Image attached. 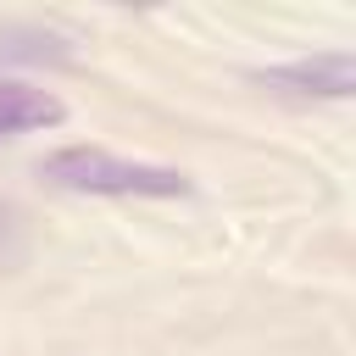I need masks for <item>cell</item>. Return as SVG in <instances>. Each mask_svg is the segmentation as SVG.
Returning a JSON list of instances; mask_svg holds the SVG:
<instances>
[{"instance_id":"obj_1","label":"cell","mask_w":356,"mask_h":356,"mask_svg":"<svg viewBox=\"0 0 356 356\" xmlns=\"http://www.w3.org/2000/svg\"><path fill=\"white\" fill-rule=\"evenodd\" d=\"M50 184L61 189H78V195H156V200H172V195H189V178L178 167H150V161H122L100 145H67L56 156H44L39 167Z\"/></svg>"},{"instance_id":"obj_2","label":"cell","mask_w":356,"mask_h":356,"mask_svg":"<svg viewBox=\"0 0 356 356\" xmlns=\"http://www.w3.org/2000/svg\"><path fill=\"white\" fill-rule=\"evenodd\" d=\"M261 83L273 89H289V95H350L356 89V56L350 50H328V56H300V61H284V67H261L256 72Z\"/></svg>"},{"instance_id":"obj_3","label":"cell","mask_w":356,"mask_h":356,"mask_svg":"<svg viewBox=\"0 0 356 356\" xmlns=\"http://www.w3.org/2000/svg\"><path fill=\"white\" fill-rule=\"evenodd\" d=\"M61 117H67V106H61L50 89H33V83H17V78H0V139L28 134V128H56Z\"/></svg>"}]
</instances>
